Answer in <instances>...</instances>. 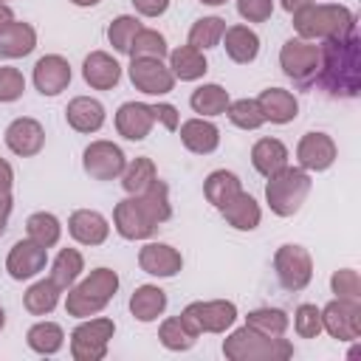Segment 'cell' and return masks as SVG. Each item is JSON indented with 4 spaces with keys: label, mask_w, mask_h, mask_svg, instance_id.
Segmentation results:
<instances>
[{
    "label": "cell",
    "mask_w": 361,
    "mask_h": 361,
    "mask_svg": "<svg viewBox=\"0 0 361 361\" xmlns=\"http://www.w3.org/2000/svg\"><path fill=\"white\" fill-rule=\"evenodd\" d=\"M200 3H206V6H223L226 0H200Z\"/></svg>",
    "instance_id": "56"
},
{
    "label": "cell",
    "mask_w": 361,
    "mask_h": 361,
    "mask_svg": "<svg viewBox=\"0 0 361 361\" xmlns=\"http://www.w3.org/2000/svg\"><path fill=\"white\" fill-rule=\"evenodd\" d=\"M37 45V31L28 25V23H11L0 31V56L6 59H20V56H28Z\"/></svg>",
    "instance_id": "27"
},
{
    "label": "cell",
    "mask_w": 361,
    "mask_h": 361,
    "mask_svg": "<svg viewBox=\"0 0 361 361\" xmlns=\"http://www.w3.org/2000/svg\"><path fill=\"white\" fill-rule=\"evenodd\" d=\"M296 158H299L302 169L324 172L336 161V144L327 133H305L296 144Z\"/></svg>",
    "instance_id": "16"
},
{
    "label": "cell",
    "mask_w": 361,
    "mask_h": 361,
    "mask_svg": "<svg viewBox=\"0 0 361 361\" xmlns=\"http://www.w3.org/2000/svg\"><path fill=\"white\" fill-rule=\"evenodd\" d=\"M133 6L144 17H161L169 8V0H133Z\"/></svg>",
    "instance_id": "49"
},
{
    "label": "cell",
    "mask_w": 361,
    "mask_h": 361,
    "mask_svg": "<svg viewBox=\"0 0 361 361\" xmlns=\"http://www.w3.org/2000/svg\"><path fill=\"white\" fill-rule=\"evenodd\" d=\"M180 141L189 152L209 155L220 144V130L206 118H189V121L180 124Z\"/></svg>",
    "instance_id": "24"
},
{
    "label": "cell",
    "mask_w": 361,
    "mask_h": 361,
    "mask_svg": "<svg viewBox=\"0 0 361 361\" xmlns=\"http://www.w3.org/2000/svg\"><path fill=\"white\" fill-rule=\"evenodd\" d=\"M169 71L180 82H195L209 71V65L203 59V51H197L192 45H180L169 54Z\"/></svg>",
    "instance_id": "29"
},
{
    "label": "cell",
    "mask_w": 361,
    "mask_h": 361,
    "mask_svg": "<svg viewBox=\"0 0 361 361\" xmlns=\"http://www.w3.org/2000/svg\"><path fill=\"white\" fill-rule=\"evenodd\" d=\"M226 113H228V121H231L234 127H240V130H257V127L265 124V116H262L257 99H237V102H228Z\"/></svg>",
    "instance_id": "42"
},
{
    "label": "cell",
    "mask_w": 361,
    "mask_h": 361,
    "mask_svg": "<svg viewBox=\"0 0 361 361\" xmlns=\"http://www.w3.org/2000/svg\"><path fill=\"white\" fill-rule=\"evenodd\" d=\"M228 102H231V99H228V90L220 87V85H200V87L189 96L192 110L200 113V116H220V113H226Z\"/></svg>",
    "instance_id": "34"
},
{
    "label": "cell",
    "mask_w": 361,
    "mask_h": 361,
    "mask_svg": "<svg viewBox=\"0 0 361 361\" xmlns=\"http://www.w3.org/2000/svg\"><path fill=\"white\" fill-rule=\"evenodd\" d=\"M113 226H116V231L124 240H147L158 228V223L144 212V206L138 203L135 195H130L121 203H116V209H113Z\"/></svg>",
    "instance_id": "12"
},
{
    "label": "cell",
    "mask_w": 361,
    "mask_h": 361,
    "mask_svg": "<svg viewBox=\"0 0 361 361\" xmlns=\"http://www.w3.org/2000/svg\"><path fill=\"white\" fill-rule=\"evenodd\" d=\"M65 118L76 133H96L104 124V107L90 96H76L68 102Z\"/></svg>",
    "instance_id": "23"
},
{
    "label": "cell",
    "mask_w": 361,
    "mask_h": 361,
    "mask_svg": "<svg viewBox=\"0 0 361 361\" xmlns=\"http://www.w3.org/2000/svg\"><path fill=\"white\" fill-rule=\"evenodd\" d=\"M116 290H118V274L110 268H96L76 288H68L65 310L76 319L96 316L107 307V302L116 296Z\"/></svg>",
    "instance_id": "2"
},
{
    "label": "cell",
    "mask_w": 361,
    "mask_h": 361,
    "mask_svg": "<svg viewBox=\"0 0 361 361\" xmlns=\"http://www.w3.org/2000/svg\"><path fill=\"white\" fill-rule=\"evenodd\" d=\"M322 330L338 341H355L361 336V302L333 299L322 310Z\"/></svg>",
    "instance_id": "10"
},
{
    "label": "cell",
    "mask_w": 361,
    "mask_h": 361,
    "mask_svg": "<svg viewBox=\"0 0 361 361\" xmlns=\"http://www.w3.org/2000/svg\"><path fill=\"white\" fill-rule=\"evenodd\" d=\"M82 76H85V82H87L90 87H96V90H110V87H116L118 79H121V65H118L110 54L93 51V54L85 56Z\"/></svg>",
    "instance_id": "20"
},
{
    "label": "cell",
    "mask_w": 361,
    "mask_h": 361,
    "mask_svg": "<svg viewBox=\"0 0 361 361\" xmlns=\"http://www.w3.org/2000/svg\"><path fill=\"white\" fill-rule=\"evenodd\" d=\"M45 144V130L37 118H14L8 127H6V147L14 152V155H23V158H31L42 149Z\"/></svg>",
    "instance_id": "15"
},
{
    "label": "cell",
    "mask_w": 361,
    "mask_h": 361,
    "mask_svg": "<svg viewBox=\"0 0 361 361\" xmlns=\"http://www.w3.org/2000/svg\"><path fill=\"white\" fill-rule=\"evenodd\" d=\"M155 121H161L166 130H178V110L172 104H152Z\"/></svg>",
    "instance_id": "50"
},
{
    "label": "cell",
    "mask_w": 361,
    "mask_h": 361,
    "mask_svg": "<svg viewBox=\"0 0 361 361\" xmlns=\"http://www.w3.org/2000/svg\"><path fill=\"white\" fill-rule=\"evenodd\" d=\"M307 192H310V175H307V169L285 166V169H279L276 175L268 178L265 200H268V206H271L274 214L290 217V214L299 212V206L305 203Z\"/></svg>",
    "instance_id": "5"
},
{
    "label": "cell",
    "mask_w": 361,
    "mask_h": 361,
    "mask_svg": "<svg viewBox=\"0 0 361 361\" xmlns=\"http://www.w3.org/2000/svg\"><path fill=\"white\" fill-rule=\"evenodd\" d=\"M141 31V23L135 20V17H130V14H121V17H116L113 23H110V28H107V39H110V45L118 51V54H127L130 51V42H133V37Z\"/></svg>",
    "instance_id": "44"
},
{
    "label": "cell",
    "mask_w": 361,
    "mask_h": 361,
    "mask_svg": "<svg viewBox=\"0 0 361 361\" xmlns=\"http://www.w3.org/2000/svg\"><path fill=\"white\" fill-rule=\"evenodd\" d=\"M23 90H25L23 73H20L17 68L3 65V68H0V102H14V99L23 96Z\"/></svg>",
    "instance_id": "47"
},
{
    "label": "cell",
    "mask_w": 361,
    "mask_h": 361,
    "mask_svg": "<svg viewBox=\"0 0 361 361\" xmlns=\"http://www.w3.org/2000/svg\"><path fill=\"white\" fill-rule=\"evenodd\" d=\"M279 65L288 79L307 87V85H313L316 71H319V45H313L310 39H302V37L288 39L279 51Z\"/></svg>",
    "instance_id": "8"
},
{
    "label": "cell",
    "mask_w": 361,
    "mask_h": 361,
    "mask_svg": "<svg viewBox=\"0 0 361 361\" xmlns=\"http://www.w3.org/2000/svg\"><path fill=\"white\" fill-rule=\"evenodd\" d=\"M226 31V20L223 17H200L192 28H189V45L197 51H209L223 39Z\"/></svg>",
    "instance_id": "39"
},
{
    "label": "cell",
    "mask_w": 361,
    "mask_h": 361,
    "mask_svg": "<svg viewBox=\"0 0 361 361\" xmlns=\"http://www.w3.org/2000/svg\"><path fill=\"white\" fill-rule=\"evenodd\" d=\"M25 231H28V240H34V243L42 245V248H51V245L59 243L62 226H59V220H56L51 212H34V214L25 220Z\"/></svg>",
    "instance_id": "36"
},
{
    "label": "cell",
    "mask_w": 361,
    "mask_h": 361,
    "mask_svg": "<svg viewBox=\"0 0 361 361\" xmlns=\"http://www.w3.org/2000/svg\"><path fill=\"white\" fill-rule=\"evenodd\" d=\"M245 324L259 330L262 336L276 338V336H285V330H288V313L279 307H259L245 316Z\"/></svg>",
    "instance_id": "40"
},
{
    "label": "cell",
    "mask_w": 361,
    "mask_h": 361,
    "mask_svg": "<svg viewBox=\"0 0 361 361\" xmlns=\"http://www.w3.org/2000/svg\"><path fill=\"white\" fill-rule=\"evenodd\" d=\"M113 333H116L113 319H90V322H82L71 333V355L76 361H99V358H104Z\"/></svg>",
    "instance_id": "7"
},
{
    "label": "cell",
    "mask_w": 361,
    "mask_h": 361,
    "mask_svg": "<svg viewBox=\"0 0 361 361\" xmlns=\"http://www.w3.org/2000/svg\"><path fill=\"white\" fill-rule=\"evenodd\" d=\"M3 324H6V313H3V307H0V330H3Z\"/></svg>",
    "instance_id": "57"
},
{
    "label": "cell",
    "mask_w": 361,
    "mask_h": 361,
    "mask_svg": "<svg viewBox=\"0 0 361 361\" xmlns=\"http://www.w3.org/2000/svg\"><path fill=\"white\" fill-rule=\"evenodd\" d=\"M25 341H28V347H31L34 353H39V355H54V353L62 350L65 333H62V327L54 324V322H37V324L28 330Z\"/></svg>",
    "instance_id": "33"
},
{
    "label": "cell",
    "mask_w": 361,
    "mask_h": 361,
    "mask_svg": "<svg viewBox=\"0 0 361 361\" xmlns=\"http://www.w3.org/2000/svg\"><path fill=\"white\" fill-rule=\"evenodd\" d=\"M237 192H243L240 178H237L234 172H228V169H217V172H212V175L206 178V183H203V195H206V200H209L212 206H217V209H223Z\"/></svg>",
    "instance_id": "31"
},
{
    "label": "cell",
    "mask_w": 361,
    "mask_h": 361,
    "mask_svg": "<svg viewBox=\"0 0 361 361\" xmlns=\"http://www.w3.org/2000/svg\"><path fill=\"white\" fill-rule=\"evenodd\" d=\"M82 166L93 180H113L124 172L127 161L121 147H116L113 141H93L82 152Z\"/></svg>",
    "instance_id": "11"
},
{
    "label": "cell",
    "mask_w": 361,
    "mask_h": 361,
    "mask_svg": "<svg viewBox=\"0 0 361 361\" xmlns=\"http://www.w3.org/2000/svg\"><path fill=\"white\" fill-rule=\"evenodd\" d=\"M14 23V11L6 6V3H0V31L6 28V25H11Z\"/></svg>",
    "instance_id": "54"
},
{
    "label": "cell",
    "mask_w": 361,
    "mask_h": 361,
    "mask_svg": "<svg viewBox=\"0 0 361 361\" xmlns=\"http://www.w3.org/2000/svg\"><path fill=\"white\" fill-rule=\"evenodd\" d=\"M68 231H71V237H73L76 243H82V245H102V243L107 240V234H110V226H107V220H104L99 212H93V209H79V212L71 214Z\"/></svg>",
    "instance_id": "21"
},
{
    "label": "cell",
    "mask_w": 361,
    "mask_h": 361,
    "mask_svg": "<svg viewBox=\"0 0 361 361\" xmlns=\"http://www.w3.org/2000/svg\"><path fill=\"white\" fill-rule=\"evenodd\" d=\"M138 197V203L144 206V212L155 220V223H164V220H169L172 217V206H169V189H166V183L164 180H152L141 195H135Z\"/></svg>",
    "instance_id": "35"
},
{
    "label": "cell",
    "mask_w": 361,
    "mask_h": 361,
    "mask_svg": "<svg viewBox=\"0 0 361 361\" xmlns=\"http://www.w3.org/2000/svg\"><path fill=\"white\" fill-rule=\"evenodd\" d=\"M73 6H82V8H87V6H96L99 0H71Z\"/></svg>",
    "instance_id": "55"
},
{
    "label": "cell",
    "mask_w": 361,
    "mask_h": 361,
    "mask_svg": "<svg viewBox=\"0 0 361 361\" xmlns=\"http://www.w3.org/2000/svg\"><path fill=\"white\" fill-rule=\"evenodd\" d=\"M223 355L231 361H285L293 355V344L282 336H262L245 324L223 341Z\"/></svg>",
    "instance_id": "3"
},
{
    "label": "cell",
    "mask_w": 361,
    "mask_h": 361,
    "mask_svg": "<svg viewBox=\"0 0 361 361\" xmlns=\"http://www.w3.org/2000/svg\"><path fill=\"white\" fill-rule=\"evenodd\" d=\"M293 28L302 39H333L355 28V14L347 6H305L293 11Z\"/></svg>",
    "instance_id": "4"
},
{
    "label": "cell",
    "mask_w": 361,
    "mask_h": 361,
    "mask_svg": "<svg viewBox=\"0 0 361 361\" xmlns=\"http://www.w3.org/2000/svg\"><path fill=\"white\" fill-rule=\"evenodd\" d=\"M237 11L248 23H265L274 14V0H237Z\"/></svg>",
    "instance_id": "48"
},
{
    "label": "cell",
    "mask_w": 361,
    "mask_h": 361,
    "mask_svg": "<svg viewBox=\"0 0 361 361\" xmlns=\"http://www.w3.org/2000/svg\"><path fill=\"white\" fill-rule=\"evenodd\" d=\"M23 305H25V310H28L31 316H48V313L59 305V288H56V282H54L51 276L34 282V285L25 290Z\"/></svg>",
    "instance_id": "32"
},
{
    "label": "cell",
    "mask_w": 361,
    "mask_h": 361,
    "mask_svg": "<svg viewBox=\"0 0 361 361\" xmlns=\"http://www.w3.org/2000/svg\"><path fill=\"white\" fill-rule=\"evenodd\" d=\"M8 214H11V195H0V237L6 234Z\"/></svg>",
    "instance_id": "52"
},
{
    "label": "cell",
    "mask_w": 361,
    "mask_h": 361,
    "mask_svg": "<svg viewBox=\"0 0 361 361\" xmlns=\"http://www.w3.org/2000/svg\"><path fill=\"white\" fill-rule=\"evenodd\" d=\"M133 59H164L166 56V39L155 28H141L127 51Z\"/></svg>",
    "instance_id": "41"
},
{
    "label": "cell",
    "mask_w": 361,
    "mask_h": 361,
    "mask_svg": "<svg viewBox=\"0 0 361 361\" xmlns=\"http://www.w3.org/2000/svg\"><path fill=\"white\" fill-rule=\"evenodd\" d=\"M330 99H355L361 90V39L358 28L324 39L319 48V71L313 79Z\"/></svg>",
    "instance_id": "1"
},
{
    "label": "cell",
    "mask_w": 361,
    "mask_h": 361,
    "mask_svg": "<svg viewBox=\"0 0 361 361\" xmlns=\"http://www.w3.org/2000/svg\"><path fill=\"white\" fill-rule=\"evenodd\" d=\"M155 124V113H152V104H144V102H124L116 113V130L118 135H124L127 141H141L149 135Z\"/></svg>",
    "instance_id": "18"
},
{
    "label": "cell",
    "mask_w": 361,
    "mask_h": 361,
    "mask_svg": "<svg viewBox=\"0 0 361 361\" xmlns=\"http://www.w3.org/2000/svg\"><path fill=\"white\" fill-rule=\"evenodd\" d=\"M183 324L200 336V333H223L226 327L234 324L237 319V307L234 302H226V299H214V302H192L183 307L180 313Z\"/></svg>",
    "instance_id": "6"
},
{
    "label": "cell",
    "mask_w": 361,
    "mask_h": 361,
    "mask_svg": "<svg viewBox=\"0 0 361 361\" xmlns=\"http://www.w3.org/2000/svg\"><path fill=\"white\" fill-rule=\"evenodd\" d=\"M274 271L285 290H302L313 276V259L302 245H279L274 254Z\"/></svg>",
    "instance_id": "9"
},
{
    "label": "cell",
    "mask_w": 361,
    "mask_h": 361,
    "mask_svg": "<svg viewBox=\"0 0 361 361\" xmlns=\"http://www.w3.org/2000/svg\"><path fill=\"white\" fill-rule=\"evenodd\" d=\"M130 82L147 96H164L175 87V76L161 59H133Z\"/></svg>",
    "instance_id": "13"
},
{
    "label": "cell",
    "mask_w": 361,
    "mask_h": 361,
    "mask_svg": "<svg viewBox=\"0 0 361 361\" xmlns=\"http://www.w3.org/2000/svg\"><path fill=\"white\" fill-rule=\"evenodd\" d=\"M330 288L336 293V299H353V302H361V279L353 268H341L330 276Z\"/></svg>",
    "instance_id": "45"
},
{
    "label": "cell",
    "mask_w": 361,
    "mask_h": 361,
    "mask_svg": "<svg viewBox=\"0 0 361 361\" xmlns=\"http://www.w3.org/2000/svg\"><path fill=\"white\" fill-rule=\"evenodd\" d=\"M34 85L42 96H56L71 85V65L59 54L39 56L34 65Z\"/></svg>",
    "instance_id": "17"
},
{
    "label": "cell",
    "mask_w": 361,
    "mask_h": 361,
    "mask_svg": "<svg viewBox=\"0 0 361 361\" xmlns=\"http://www.w3.org/2000/svg\"><path fill=\"white\" fill-rule=\"evenodd\" d=\"M251 164L259 175L271 178V175H276L279 169L288 166V147L279 138H259L251 147Z\"/></svg>",
    "instance_id": "25"
},
{
    "label": "cell",
    "mask_w": 361,
    "mask_h": 361,
    "mask_svg": "<svg viewBox=\"0 0 361 361\" xmlns=\"http://www.w3.org/2000/svg\"><path fill=\"white\" fill-rule=\"evenodd\" d=\"M155 178H158L155 164L141 155V158H135V161H130V164L124 166V172H121V186H124L127 195H141Z\"/></svg>",
    "instance_id": "38"
},
{
    "label": "cell",
    "mask_w": 361,
    "mask_h": 361,
    "mask_svg": "<svg viewBox=\"0 0 361 361\" xmlns=\"http://www.w3.org/2000/svg\"><path fill=\"white\" fill-rule=\"evenodd\" d=\"M166 307V293L158 285H141L130 296V313L138 322H155Z\"/></svg>",
    "instance_id": "30"
},
{
    "label": "cell",
    "mask_w": 361,
    "mask_h": 361,
    "mask_svg": "<svg viewBox=\"0 0 361 361\" xmlns=\"http://www.w3.org/2000/svg\"><path fill=\"white\" fill-rule=\"evenodd\" d=\"M0 3H3V0H0Z\"/></svg>",
    "instance_id": "58"
},
{
    "label": "cell",
    "mask_w": 361,
    "mask_h": 361,
    "mask_svg": "<svg viewBox=\"0 0 361 361\" xmlns=\"http://www.w3.org/2000/svg\"><path fill=\"white\" fill-rule=\"evenodd\" d=\"M82 268H85L82 254H79L76 248H62V251L56 254V259H54L51 279L56 282V288H59V290H68V288H71V285L79 279Z\"/></svg>",
    "instance_id": "37"
},
{
    "label": "cell",
    "mask_w": 361,
    "mask_h": 361,
    "mask_svg": "<svg viewBox=\"0 0 361 361\" xmlns=\"http://www.w3.org/2000/svg\"><path fill=\"white\" fill-rule=\"evenodd\" d=\"M293 327L302 338H316L322 333V310L316 305H299L293 316Z\"/></svg>",
    "instance_id": "46"
},
{
    "label": "cell",
    "mask_w": 361,
    "mask_h": 361,
    "mask_svg": "<svg viewBox=\"0 0 361 361\" xmlns=\"http://www.w3.org/2000/svg\"><path fill=\"white\" fill-rule=\"evenodd\" d=\"M11 183H14V169L8 161L0 158V195H8L11 192Z\"/></svg>",
    "instance_id": "51"
},
{
    "label": "cell",
    "mask_w": 361,
    "mask_h": 361,
    "mask_svg": "<svg viewBox=\"0 0 361 361\" xmlns=\"http://www.w3.org/2000/svg\"><path fill=\"white\" fill-rule=\"evenodd\" d=\"M158 338H161V344H164L166 350H178V353H180V350H189L197 336L183 324L180 316H172V319H166V322L161 324Z\"/></svg>",
    "instance_id": "43"
},
{
    "label": "cell",
    "mask_w": 361,
    "mask_h": 361,
    "mask_svg": "<svg viewBox=\"0 0 361 361\" xmlns=\"http://www.w3.org/2000/svg\"><path fill=\"white\" fill-rule=\"evenodd\" d=\"M138 265L149 276H175L183 268V257L166 243H147L138 251Z\"/></svg>",
    "instance_id": "19"
},
{
    "label": "cell",
    "mask_w": 361,
    "mask_h": 361,
    "mask_svg": "<svg viewBox=\"0 0 361 361\" xmlns=\"http://www.w3.org/2000/svg\"><path fill=\"white\" fill-rule=\"evenodd\" d=\"M279 3H282V8H285V11H290V14H293V11L305 8V6H313L316 0H279Z\"/></svg>",
    "instance_id": "53"
},
{
    "label": "cell",
    "mask_w": 361,
    "mask_h": 361,
    "mask_svg": "<svg viewBox=\"0 0 361 361\" xmlns=\"http://www.w3.org/2000/svg\"><path fill=\"white\" fill-rule=\"evenodd\" d=\"M45 251H48V248L37 245L34 240H20V243H14L11 251H8V257H6V271H8V276L17 279V282L37 276V274L45 268V259H48Z\"/></svg>",
    "instance_id": "14"
},
{
    "label": "cell",
    "mask_w": 361,
    "mask_h": 361,
    "mask_svg": "<svg viewBox=\"0 0 361 361\" xmlns=\"http://www.w3.org/2000/svg\"><path fill=\"white\" fill-rule=\"evenodd\" d=\"M220 212H223L226 223L234 226L237 231H251V228H257V226H259V217H262L259 203H257L251 195H245V192H237Z\"/></svg>",
    "instance_id": "26"
},
{
    "label": "cell",
    "mask_w": 361,
    "mask_h": 361,
    "mask_svg": "<svg viewBox=\"0 0 361 361\" xmlns=\"http://www.w3.org/2000/svg\"><path fill=\"white\" fill-rule=\"evenodd\" d=\"M223 39H226V54L228 59L240 62V65H248L257 59L259 54V37L248 28V25H231L223 31Z\"/></svg>",
    "instance_id": "28"
},
{
    "label": "cell",
    "mask_w": 361,
    "mask_h": 361,
    "mask_svg": "<svg viewBox=\"0 0 361 361\" xmlns=\"http://www.w3.org/2000/svg\"><path fill=\"white\" fill-rule=\"evenodd\" d=\"M257 104L265 116V121H274V124H288L296 118L299 113V102L290 90H282V87H268L257 96Z\"/></svg>",
    "instance_id": "22"
}]
</instances>
